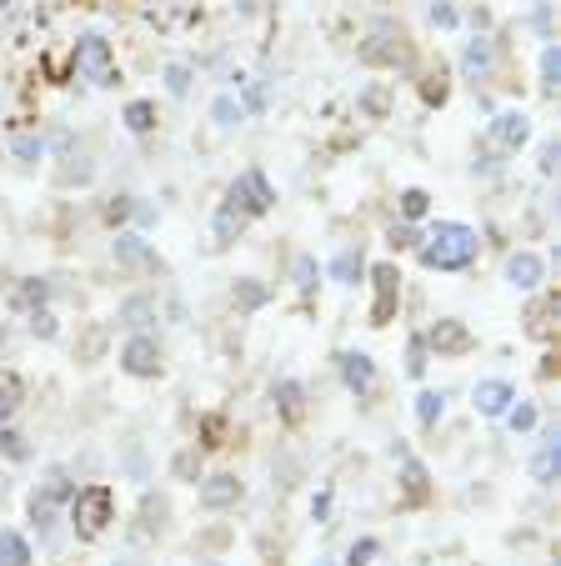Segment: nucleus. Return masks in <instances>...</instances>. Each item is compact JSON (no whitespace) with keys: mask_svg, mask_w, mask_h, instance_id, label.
<instances>
[{"mask_svg":"<svg viewBox=\"0 0 561 566\" xmlns=\"http://www.w3.org/2000/svg\"><path fill=\"white\" fill-rule=\"evenodd\" d=\"M486 136H491V146H496V151H521V146L531 141V121H526L521 111H501V116L491 121V131H486Z\"/></svg>","mask_w":561,"mask_h":566,"instance_id":"obj_7","label":"nucleus"},{"mask_svg":"<svg viewBox=\"0 0 561 566\" xmlns=\"http://www.w3.org/2000/svg\"><path fill=\"white\" fill-rule=\"evenodd\" d=\"M406 491H411V501L426 496V471H421V461H406Z\"/></svg>","mask_w":561,"mask_h":566,"instance_id":"obj_37","label":"nucleus"},{"mask_svg":"<svg viewBox=\"0 0 561 566\" xmlns=\"http://www.w3.org/2000/svg\"><path fill=\"white\" fill-rule=\"evenodd\" d=\"M431 26H441V31H451V26H456L451 0H431Z\"/></svg>","mask_w":561,"mask_h":566,"instance_id":"obj_39","label":"nucleus"},{"mask_svg":"<svg viewBox=\"0 0 561 566\" xmlns=\"http://www.w3.org/2000/svg\"><path fill=\"white\" fill-rule=\"evenodd\" d=\"M246 106H251V111H261V106H266V91H261V86H251V91H246Z\"/></svg>","mask_w":561,"mask_h":566,"instance_id":"obj_44","label":"nucleus"},{"mask_svg":"<svg viewBox=\"0 0 561 566\" xmlns=\"http://www.w3.org/2000/svg\"><path fill=\"white\" fill-rule=\"evenodd\" d=\"M426 211H431V196H426V191H416V186L401 191V216H406V221H421Z\"/></svg>","mask_w":561,"mask_h":566,"instance_id":"obj_29","label":"nucleus"},{"mask_svg":"<svg viewBox=\"0 0 561 566\" xmlns=\"http://www.w3.org/2000/svg\"><path fill=\"white\" fill-rule=\"evenodd\" d=\"M11 156H16L21 166H36V161L46 156V141H41V136H31V131H21V136L11 141Z\"/></svg>","mask_w":561,"mask_h":566,"instance_id":"obj_23","label":"nucleus"},{"mask_svg":"<svg viewBox=\"0 0 561 566\" xmlns=\"http://www.w3.org/2000/svg\"><path fill=\"white\" fill-rule=\"evenodd\" d=\"M121 366H126V376L151 381V376H161V346H156L151 336H131V341L121 346Z\"/></svg>","mask_w":561,"mask_h":566,"instance_id":"obj_6","label":"nucleus"},{"mask_svg":"<svg viewBox=\"0 0 561 566\" xmlns=\"http://www.w3.org/2000/svg\"><path fill=\"white\" fill-rule=\"evenodd\" d=\"M16 411H21V381L16 376H0V426H11Z\"/></svg>","mask_w":561,"mask_h":566,"instance_id":"obj_24","label":"nucleus"},{"mask_svg":"<svg viewBox=\"0 0 561 566\" xmlns=\"http://www.w3.org/2000/svg\"><path fill=\"white\" fill-rule=\"evenodd\" d=\"M101 346H106V331L96 326V331L86 336V346H81V356H86V361H96V356H101Z\"/></svg>","mask_w":561,"mask_h":566,"instance_id":"obj_41","label":"nucleus"},{"mask_svg":"<svg viewBox=\"0 0 561 566\" xmlns=\"http://www.w3.org/2000/svg\"><path fill=\"white\" fill-rule=\"evenodd\" d=\"M276 401H281V416H286V421L301 416V386H296V381H281V386H276Z\"/></svg>","mask_w":561,"mask_h":566,"instance_id":"obj_31","label":"nucleus"},{"mask_svg":"<svg viewBox=\"0 0 561 566\" xmlns=\"http://www.w3.org/2000/svg\"><path fill=\"white\" fill-rule=\"evenodd\" d=\"M166 86H171V96H186L191 91V66H171L166 71Z\"/></svg>","mask_w":561,"mask_h":566,"instance_id":"obj_38","label":"nucleus"},{"mask_svg":"<svg viewBox=\"0 0 561 566\" xmlns=\"http://www.w3.org/2000/svg\"><path fill=\"white\" fill-rule=\"evenodd\" d=\"M371 286H376V306H371V321L376 326H386L391 316H396V306H401V271L386 261V266H376L371 271Z\"/></svg>","mask_w":561,"mask_h":566,"instance_id":"obj_5","label":"nucleus"},{"mask_svg":"<svg viewBox=\"0 0 561 566\" xmlns=\"http://www.w3.org/2000/svg\"><path fill=\"white\" fill-rule=\"evenodd\" d=\"M461 71H466V76H486V71H491V41H486V36H476V41L466 46Z\"/></svg>","mask_w":561,"mask_h":566,"instance_id":"obj_20","label":"nucleus"},{"mask_svg":"<svg viewBox=\"0 0 561 566\" xmlns=\"http://www.w3.org/2000/svg\"><path fill=\"white\" fill-rule=\"evenodd\" d=\"M471 401H476V411H481V416H506V406H511L516 396H511V386H506V381H476Z\"/></svg>","mask_w":561,"mask_h":566,"instance_id":"obj_13","label":"nucleus"},{"mask_svg":"<svg viewBox=\"0 0 561 566\" xmlns=\"http://www.w3.org/2000/svg\"><path fill=\"white\" fill-rule=\"evenodd\" d=\"M226 201L241 211V216H266L271 206H276V191H271V181H266V171H241L236 181H231V191H226Z\"/></svg>","mask_w":561,"mask_h":566,"instance_id":"obj_3","label":"nucleus"},{"mask_svg":"<svg viewBox=\"0 0 561 566\" xmlns=\"http://www.w3.org/2000/svg\"><path fill=\"white\" fill-rule=\"evenodd\" d=\"M541 81H546V91H556V81H561V56H556V46L541 51Z\"/></svg>","mask_w":561,"mask_h":566,"instance_id":"obj_34","label":"nucleus"},{"mask_svg":"<svg viewBox=\"0 0 561 566\" xmlns=\"http://www.w3.org/2000/svg\"><path fill=\"white\" fill-rule=\"evenodd\" d=\"M316 566H331V561H316Z\"/></svg>","mask_w":561,"mask_h":566,"instance_id":"obj_47","label":"nucleus"},{"mask_svg":"<svg viewBox=\"0 0 561 566\" xmlns=\"http://www.w3.org/2000/svg\"><path fill=\"white\" fill-rule=\"evenodd\" d=\"M426 346H431L436 356H461V351H471V331H466L461 321H436V326L426 331Z\"/></svg>","mask_w":561,"mask_h":566,"instance_id":"obj_9","label":"nucleus"},{"mask_svg":"<svg viewBox=\"0 0 561 566\" xmlns=\"http://www.w3.org/2000/svg\"><path fill=\"white\" fill-rule=\"evenodd\" d=\"M231 301L241 306V311H261L266 301H271V291L256 281V276H246V281H236V291H231Z\"/></svg>","mask_w":561,"mask_h":566,"instance_id":"obj_18","label":"nucleus"},{"mask_svg":"<svg viewBox=\"0 0 561 566\" xmlns=\"http://www.w3.org/2000/svg\"><path fill=\"white\" fill-rule=\"evenodd\" d=\"M506 421H511V431H531L536 426V406L531 401H511L506 406Z\"/></svg>","mask_w":561,"mask_h":566,"instance_id":"obj_32","label":"nucleus"},{"mask_svg":"<svg viewBox=\"0 0 561 566\" xmlns=\"http://www.w3.org/2000/svg\"><path fill=\"white\" fill-rule=\"evenodd\" d=\"M111 256H116L121 271H151V266H156V251H151L141 236H116V251H111Z\"/></svg>","mask_w":561,"mask_h":566,"instance_id":"obj_12","label":"nucleus"},{"mask_svg":"<svg viewBox=\"0 0 561 566\" xmlns=\"http://www.w3.org/2000/svg\"><path fill=\"white\" fill-rule=\"evenodd\" d=\"M201 566H216V561H201Z\"/></svg>","mask_w":561,"mask_h":566,"instance_id":"obj_48","label":"nucleus"},{"mask_svg":"<svg viewBox=\"0 0 561 566\" xmlns=\"http://www.w3.org/2000/svg\"><path fill=\"white\" fill-rule=\"evenodd\" d=\"M31 521H36V531H51L56 526V501H46L41 491L31 496Z\"/></svg>","mask_w":561,"mask_h":566,"instance_id":"obj_33","label":"nucleus"},{"mask_svg":"<svg viewBox=\"0 0 561 566\" xmlns=\"http://www.w3.org/2000/svg\"><path fill=\"white\" fill-rule=\"evenodd\" d=\"M376 551H381V546H376L371 536H361V541L351 546V556H346V566H371V561H376Z\"/></svg>","mask_w":561,"mask_h":566,"instance_id":"obj_35","label":"nucleus"},{"mask_svg":"<svg viewBox=\"0 0 561 566\" xmlns=\"http://www.w3.org/2000/svg\"><path fill=\"white\" fill-rule=\"evenodd\" d=\"M476 251H481V241H476V231L461 226V221H436V226L426 231V241H421V261H426L431 271H461V266L476 261Z\"/></svg>","mask_w":561,"mask_h":566,"instance_id":"obj_1","label":"nucleus"},{"mask_svg":"<svg viewBox=\"0 0 561 566\" xmlns=\"http://www.w3.org/2000/svg\"><path fill=\"white\" fill-rule=\"evenodd\" d=\"M0 566H31V541L21 531H0Z\"/></svg>","mask_w":561,"mask_h":566,"instance_id":"obj_16","label":"nucleus"},{"mask_svg":"<svg viewBox=\"0 0 561 566\" xmlns=\"http://www.w3.org/2000/svg\"><path fill=\"white\" fill-rule=\"evenodd\" d=\"M111 516H116V491L111 486H81L71 496V521H76L81 536H101L111 526Z\"/></svg>","mask_w":561,"mask_h":566,"instance_id":"obj_2","label":"nucleus"},{"mask_svg":"<svg viewBox=\"0 0 561 566\" xmlns=\"http://www.w3.org/2000/svg\"><path fill=\"white\" fill-rule=\"evenodd\" d=\"M76 76L91 86H116V56L101 36H81L76 41Z\"/></svg>","mask_w":561,"mask_h":566,"instance_id":"obj_4","label":"nucleus"},{"mask_svg":"<svg viewBox=\"0 0 561 566\" xmlns=\"http://www.w3.org/2000/svg\"><path fill=\"white\" fill-rule=\"evenodd\" d=\"M291 281H296V291H301V296H311V291H316V281H321L316 256H296V261H291Z\"/></svg>","mask_w":561,"mask_h":566,"instance_id":"obj_22","label":"nucleus"},{"mask_svg":"<svg viewBox=\"0 0 561 566\" xmlns=\"http://www.w3.org/2000/svg\"><path fill=\"white\" fill-rule=\"evenodd\" d=\"M0 456H6V461H26V456H31V441H26L21 431H6V426H0Z\"/></svg>","mask_w":561,"mask_h":566,"instance_id":"obj_27","label":"nucleus"},{"mask_svg":"<svg viewBox=\"0 0 561 566\" xmlns=\"http://www.w3.org/2000/svg\"><path fill=\"white\" fill-rule=\"evenodd\" d=\"M196 471H201V466H196V456H191V451H181V456H176V476H186V481H191Z\"/></svg>","mask_w":561,"mask_h":566,"instance_id":"obj_42","label":"nucleus"},{"mask_svg":"<svg viewBox=\"0 0 561 566\" xmlns=\"http://www.w3.org/2000/svg\"><path fill=\"white\" fill-rule=\"evenodd\" d=\"M361 271H366V261H361V251H341V256L331 261V276H336L341 286H356V281H361Z\"/></svg>","mask_w":561,"mask_h":566,"instance_id":"obj_21","label":"nucleus"},{"mask_svg":"<svg viewBox=\"0 0 561 566\" xmlns=\"http://www.w3.org/2000/svg\"><path fill=\"white\" fill-rule=\"evenodd\" d=\"M311 511H316V516H326V511H331V491H321V496L311 501Z\"/></svg>","mask_w":561,"mask_h":566,"instance_id":"obj_45","label":"nucleus"},{"mask_svg":"<svg viewBox=\"0 0 561 566\" xmlns=\"http://www.w3.org/2000/svg\"><path fill=\"white\" fill-rule=\"evenodd\" d=\"M241 226H246V216L226 201L221 211H216V246H236V236H241Z\"/></svg>","mask_w":561,"mask_h":566,"instance_id":"obj_17","label":"nucleus"},{"mask_svg":"<svg viewBox=\"0 0 561 566\" xmlns=\"http://www.w3.org/2000/svg\"><path fill=\"white\" fill-rule=\"evenodd\" d=\"M31 331L41 336V341H56V316L41 306V311H31Z\"/></svg>","mask_w":561,"mask_h":566,"instance_id":"obj_36","label":"nucleus"},{"mask_svg":"<svg viewBox=\"0 0 561 566\" xmlns=\"http://www.w3.org/2000/svg\"><path fill=\"white\" fill-rule=\"evenodd\" d=\"M41 496H46V501H56V506H71V496H76V481H71V471H66V466H56V471L46 476Z\"/></svg>","mask_w":561,"mask_h":566,"instance_id":"obj_19","label":"nucleus"},{"mask_svg":"<svg viewBox=\"0 0 561 566\" xmlns=\"http://www.w3.org/2000/svg\"><path fill=\"white\" fill-rule=\"evenodd\" d=\"M131 206H136V201H111L106 221H111V226H116V221H126V216H131Z\"/></svg>","mask_w":561,"mask_h":566,"instance_id":"obj_43","label":"nucleus"},{"mask_svg":"<svg viewBox=\"0 0 561 566\" xmlns=\"http://www.w3.org/2000/svg\"><path fill=\"white\" fill-rule=\"evenodd\" d=\"M46 281H21V291H16V306H26V311H41L46 306Z\"/></svg>","mask_w":561,"mask_h":566,"instance_id":"obj_30","label":"nucleus"},{"mask_svg":"<svg viewBox=\"0 0 561 566\" xmlns=\"http://www.w3.org/2000/svg\"><path fill=\"white\" fill-rule=\"evenodd\" d=\"M241 496H246V491H241V481H236L231 471H216V476L201 486V506H206V511H231Z\"/></svg>","mask_w":561,"mask_h":566,"instance_id":"obj_10","label":"nucleus"},{"mask_svg":"<svg viewBox=\"0 0 561 566\" xmlns=\"http://www.w3.org/2000/svg\"><path fill=\"white\" fill-rule=\"evenodd\" d=\"M336 366H341V381H346L351 391H371V381H376V361H371L366 351H341Z\"/></svg>","mask_w":561,"mask_h":566,"instance_id":"obj_11","label":"nucleus"},{"mask_svg":"<svg viewBox=\"0 0 561 566\" xmlns=\"http://www.w3.org/2000/svg\"><path fill=\"white\" fill-rule=\"evenodd\" d=\"M151 126H156V106H151V101H131V106H126V131L146 136Z\"/></svg>","mask_w":561,"mask_h":566,"instance_id":"obj_25","label":"nucleus"},{"mask_svg":"<svg viewBox=\"0 0 561 566\" xmlns=\"http://www.w3.org/2000/svg\"><path fill=\"white\" fill-rule=\"evenodd\" d=\"M116 321H121V326H131L136 336H146V326H156V296H126Z\"/></svg>","mask_w":561,"mask_h":566,"instance_id":"obj_14","label":"nucleus"},{"mask_svg":"<svg viewBox=\"0 0 561 566\" xmlns=\"http://www.w3.org/2000/svg\"><path fill=\"white\" fill-rule=\"evenodd\" d=\"M441 406H446L441 391H421V396H416V421H421V426H436V421H441Z\"/></svg>","mask_w":561,"mask_h":566,"instance_id":"obj_26","label":"nucleus"},{"mask_svg":"<svg viewBox=\"0 0 561 566\" xmlns=\"http://www.w3.org/2000/svg\"><path fill=\"white\" fill-rule=\"evenodd\" d=\"M121 566H141V561H121Z\"/></svg>","mask_w":561,"mask_h":566,"instance_id":"obj_46","label":"nucleus"},{"mask_svg":"<svg viewBox=\"0 0 561 566\" xmlns=\"http://www.w3.org/2000/svg\"><path fill=\"white\" fill-rule=\"evenodd\" d=\"M211 116H216V126H226V131H231V126H241V121H246V106H241L236 96H221Z\"/></svg>","mask_w":561,"mask_h":566,"instance_id":"obj_28","label":"nucleus"},{"mask_svg":"<svg viewBox=\"0 0 561 566\" xmlns=\"http://www.w3.org/2000/svg\"><path fill=\"white\" fill-rule=\"evenodd\" d=\"M406 371H411V376L426 371V341H411V346H406Z\"/></svg>","mask_w":561,"mask_h":566,"instance_id":"obj_40","label":"nucleus"},{"mask_svg":"<svg viewBox=\"0 0 561 566\" xmlns=\"http://www.w3.org/2000/svg\"><path fill=\"white\" fill-rule=\"evenodd\" d=\"M506 281H511L516 291H536V286L546 281V261H541L536 251H516V256L506 261Z\"/></svg>","mask_w":561,"mask_h":566,"instance_id":"obj_8","label":"nucleus"},{"mask_svg":"<svg viewBox=\"0 0 561 566\" xmlns=\"http://www.w3.org/2000/svg\"><path fill=\"white\" fill-rule=\"evenodd\" d=\"M556 466H561V451H556V436H546V441L536 446V456H531V476H536L541 486H551V481H556Z\"/></svg>","mask_w":561,"mask_h":566,"instance_id":"obj_15","label":"nucleus"}]
</instances>
